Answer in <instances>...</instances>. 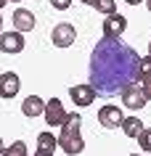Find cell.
<instances>
[{
	"label": "cell",
	"mask_w": 151,
	"mask_h": 156,
	"mask_svg": "<svg viewBox=\"0 0 151 156\" xmlns=\"http://www.w3.org/2000/svg\"><path fill=\"white\" fill-rule=\"evenodd\" d=\"M88 72L98 95H117L141 80V56L119 37H103L93 50Z\"/></svg>",
	"instance_id": "obj_1"
},
{
	"label": "cell",
	"mask_w": 151,
	"mask_h": 156,
	"mask_svg": "<svg viewBox=\"0 0 151 156\" xmlns=\"http://www.w3.org/2000/svg\"><path fill=\"white\" fill-rule=\"evenodd\" d=\"M80 127H82V116L77 114V111L74 114H67V119H64V124H61V132H59V148L64 151V154L77 156L85 148V140H82V135H80Z\"/></svg>",
	"instance_id": "obj_2"
},
{
	"label": "cell",
	"mask_w": 151,
	"mask_h": 156,
	"mask_svg": "<svg viewBox=\"0 0 151 156\" xmlns=\"http://www.w3.org/2000/svg\"><path fill=\"white\" fill-rule=\"evenodd\" d=\"M50 40H53V45L56 48H69V45H74L77 40V29L72 24H56L53 27V32H50Z\"/></svg>",
	"instance_id": "obj_3"
},
{
	"label": "cell",
	"mask_w": 151,
	"mask_h": 156,
	"mask_svg": "<svg viewBox=\"0 0 151 156\" xmlns=\"http://www.w3.org/2000/svg\"><path fill=\"white\" fill-rule=\"evenodd\" d=\"M119 95H122V103H125L127 108H133V111L143 108V106H146V101H149L141 85H127V87H125L122 93H119Z\"/></svg>",
	"instance_id": "obj_4"
},
{
	"label": "cell",
	"mask_w": 151,
	"mask_h": 156,
	"mask_svg": "<svg viewBox=\"0 0 151 156\" xmlns=\"http://www.w3.org/2000/svg\"><path fill=\"white\" fill-rule=\"evenodd\" d=\"M98 122L101 127H106V130H114V127H122V122H125V114L119 111V106H101L98 111Z\"/></svg>",
	"instance_id": "obj_5"
},
{
	"label": "cell",
	"mask_w": 151,
	"mask_h": 156,
	"mask_svg": "<svg viewBox=\"0 0 151 156\" xmlns=\"http://www.w3.org/2000/svg\"><path fill=\"white\" fill-rule=\"evenodd\" d=\"M45 124H50V127H61L64 124V119H67V111H64V106H61L59 98H50L45 101Z\"/></svg>",
	"instance_id": "obj_6"
},
{
	"label": "cell",
	"mask_w": 151,
	"mask_h": 156,
	"mask_svg": "<svg viewBox=\"0 0 151 156\" xmlns=\"http://www.w3.org/2000/svg\"><path fill=\"white\" fill-rule=\"evenodd\" d=\"M24 50V37L21 32H0V53H21Z\"/></svg>",
	"instance_id": "obj_7"
},
{
	"label": "cell",
	"mask_w": 151,
	"mask_h": 156,
	"mask_svg": "<svg viewBox=\"0 0 151 156\" xmlns=\"http://www.w3.org/2000/svg\"><path fill=\"white\" fill-rule=\"evenodd\" d=\"M103 37H122L127 29V19L125 16H119V13H111V16L103 19Z\"/></svg>",
	"instance_id": "obj_8"
},
{
	"label": "cell",
	"mask_w": 151,
	"mask_h": 156,
	"mask_svg": "<svg viewBox=\"0 0 151 156\" xmlns=\"http://www.w3.org/2000/svg\"><path fill=\"white\" fill-rule=\"evenodd\" d=\"M69 95H72V101H74L77 106H90L98 93H95V87L88 82V85H74V87L69 90Z\"/></svg>",
	"instance_id": "obj_9"
},
{
	"label": "cell",
	"mask_w": 151,
	"mask_h": 156,
	"mask_svg": "<svg viewBox=\"0 0 151 156\" xmlns=\"http://www.w3.org/2000/svg\"><path fill=\"white\" fill-rule=\"evenodd\" d=\"M21 87V80H19V74L13 72H5L0 74V98H13Z\"/></svg>",
	"instance_id": "obj_10"
},
{
	"label": "cell",
	"mask_w": 151,
	"mask_h": 156,
	"mask_svg": "<svg viewBox=\"0 0 151 156\" xmlns=\"http://www.w3.org/2000/svg\"><path fill=\"white\" fill-rule=\"evenodd\" d=\"M21 114L29 116V119L42 116V114H45V101H42L40 95H27V98L21 101Z\"/></svg>",
	"instance_id": "obj_11"
},
{
	"label": "cell",
	"mask_w": 151,
	"mask_h": 156,
	"mask_svg": "<svg viewBox=\"0 0 151 156\" xmlns=\"http://www.w3.org/2000/svg\"><path fill=\"white\" fill-rule=\"evenodd\" d=\"M13 29L16 32H29L34 29V13L27 8H16L13 11Z\"/></svg>",
	"instance_id": "obj_12"
},
{
	"label": "cell",
	"mask_w": 151,
	"mask_h": 156,
	"mask_svg": "<svg viewBox=\"0 0 151 156\" xmlns=\"http://www.w3.org/2000/svg\"><path fill=\"white\" fill-rule=\"evenodd\" d=\"M56 146H59V138H56V135H50V132H40V135H37V151L56 154Z\"/></svg>",
	"instance_id": "obj_13"
},
{
	"label": "cell",
	"mask_w": 151,
	"mask_h": 156,
	"mask_svg": "<svg viewBox=\"0 0 151 156\" xmlns=\"http://www.w3.org/2000/svg\"><path fill=\"white\" fill-rule=\"evenodd\" d=\"M122 130H125L127 138H138V135L143 132V124H141V119H138V116H125V122H122Z\"/></svg>",
	"instance_id": "obj_14"
},
{
	"label": "cell",
	"mask_w": 151,
	"mask_h": 156,
	"mask_svg": "<svg viewBox=\"0 0 151 156\" xmlns=\"http://www.w3.org/2000/svg\"><path fill=\"white\" fill-rule=\"evenodd\" d=\"M3 156H29V151H27V143H24V140H13L11 146H5Z\"/></svg>",
	"instance_id": "obj_15"
},
{
	"label": "cell",
	"mask_w": 151,
	"mask_h": 156,
	"mask_svg": "<svg viewBox=\"0 0 151 156\" xmlns=\"http://www.w3.org/2000/svg\"><path fill=\"white\" fill-rule=\"evenodd\" d=\"M95 11L103 13V16H111V13H117V3L114 0H98L95 3Z\"/></svg>",
	"instance_id": "obj_16"
},
{
	"label": "cell",
	"mask_w": 151,
	"mask_h": 156,
	"mask_svg": "<svg viewBox=\"0 0 151 156\" xmlns=\"http://www.w3.org/2000/svg\"><path fill=\"white\" fill-rule=\"evenodd\" d=\"M138 143H141L143 151H149V154H151V127H143V132L138 135Z\"/></svg>",
	"instance_id": "obj_17"
},
{
	"label": "cell",
	"mask_w": 151,
	"mask_h": 156,
	"mask_svg": "<svg viewBox=\"0 0 151 156\" xmlns=\"http://www.w3.org/2000/svg\"><path fill=\"white\" fill-rule=\"evenodd\" d=\"M141 87H143V93H146V98L151 101V72L149 74H141Z\"/></svg>",
	"instance_id": "obj_18"
},
{
	"label": "cell",
	"mask_w": 151,
	"mask_h": 156,
	"mask_svg": "<svg viewBox=\"0 0 151 156\" xmlns=\"http://www.w3.org/2000/svg\"><path fill=\"white\" fill-rule=\"evenodd\" d=\"M50 5H53L56 11H67L69 5H72V0H50Z\"/></svg>",
	"instance_id": "obj_19"
},
{
	"label": "cell",
	"mask_w": 151,
	"mask_h": 156,
	"mask_svg": "<svg viewBox=\"0 0 151 156\" xmlns=\"http://www.w3.org/2000/svg\"><path fill=\"white\" fill-rule=\"evenodd\" d=\"M151 72V56H146V58H141V74H149Z\"/></svg>",
	"instance_id": "obj_20"
},
{
	"label": "cell",
	"mask_w": 151,
	"mask_h": 156,
	"mask_svg": "<svg viewBox=\"0 0 151 156\" xmlns=\"http://www.w3.org/2000/svg\"><path fill=\"white\" fill-rule=\"evenodd\" d=\"M80 3H85V5H93V8H95V3H98V0H80Z\"/></svg>",
	"instance_id": "obj_21"
},
{
	"label": "cell",
	"mask_w": 151,
	"mask_h": 156,
	"mask_svg": "<svg viewBox=\"0 0 151 156\" xmlns=\"http://www.w3.org/2000/svg\"><path fill=\"white\" fill-rule=\"evenodd\" d=\"M125 3H127V5H141L143 0H125Z\"/></svg>",
	"instance_id": "obj_22"
},
{
	"label": "cell",
	"mask_w": 151,
	"mask_h": 156,
	"mask_svg": "<svg viewBox=\"0 0 151 156\" xmlns=\"http://www.w3.org/2000/svg\"><path fill=\"white\" fill-rule=\"evenodd\" d=\"M34 156H53V154H45V151H34Z\"/></svg>",
	"instance_id": "obj_23"
},
{
	"label": "cell",
	"mask_w": 151,
	"mask_h": 156,
	"mask_svg": "<svg viewBox=\"0 0 151 156\" xmlns=\"http://www.w3.org/2000/svg\"><path fill=\"white\" fill-rule=\"evenodd\" d=\"M3 151H5V146H3V140H0V156H3Z\"/></svg>",
	"instance_id": "obj_24"
},
{
	"label": "cell",
	"mask_w": 151,
	"mask_h": 156,
	"mask_svg": "<svg viewBox=\"0 0 151 156\" xmlns=\"http://www.w3.org/2000/svg\"><path fill=\"white\" fill-rule=\"evenodd\" d=\"M146 8H149V11H151V0H146Z\"/></svg>",
	"instance_id": "obj_25"
},
{
	"label": "cell",
	"mask_w": 151,
	"mask_h": 156,
	"mask_svg": "<svg viewBox=\"0 0 151 156\" xmlns=\"http://www.w3.org/2000/svg\"><path fill=\"white\" fill-rule=\"evenodd\" d=\"M5 3H8V0H0V8H3V5H5Z\"/></svg>",
	"instance_id": "obj_26"
},
{
	"label": "cell",
	"mask_w": 151,
	"mask_h": 156,
	"mask_svg": "<svg viewBox=\"0 0 151 156\" xmlns=\"http://www.w3.org/2000/svg\"><path fill=\"white\" fill-rule=\"evenodd\" d=\"M0 32H3V16H0Z\"/></svg>",
	"instance_id": "obj_27"
},
{
	"label": "cell",
	"mask_w": 151,
	"mask_h": 156,
	"mask_svg": "<svg viewBox=\"0 0 151 156\" xmlns=\"http://www.w3.org/2000/svg\"><path fill=\"white\" fill-rule=\"evenodd\" d=\"M149 56H151V40H149Z\"/></svg>",
	"instance_id": "obj_28"
},
{
	"label": "cell",
	"mask_w": 151,
	"mask_h": 156,
	"mask_svg": "<svg viewBox=\"0 0 151 156\" xmlns=\"http://www.w3.org/2000/svg\"><path fill=\"white\" fill-rule=\"evenodd\" d=\"M8 3H11V0H8ZM13 3H19V0H13Z\"/></svg>",
	"instance_id": "obj_29"
},
{
	"label": "cell",
	"mask_w": 151,
	"mask_h": 156,
	"mask_svg": "<svg viewBox=\"0 0 151 156\" xmlns=\"http://www.w3.org/2000/svg\"><path fill=\"white\" fill-rule=\"evenodd\" d=\"M133 156H141V154H133Z\"/></svg>",
	"instance_id": "obj_30"
}]
</instances>
